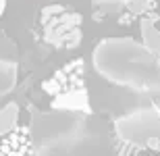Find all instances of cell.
<instances>
[{
	"label": "cell",
	"mask_w": 160,
	"mask_h": 156,
	"mask_svg": "<svg viewBox=\"0 0 160 156\" xmlns=\"http://www.w3.org/2000/svg\"><path fill=\"white\" fill-rule=\"evenodd\" d=\"M0 156H31V139L27 127H17L0 142Z\"/></svg>",
	"instance_id": "cell-1"
},
{
	"label": "cell",
	"mask_w": 160,
	"mask_h": 156,
	"mask_svg": "<svg viewBox=\"0 0 160 156\" xmlns=\"http://www.w3.org/2000/svg\"><path fill=\"white\" fill-rule=\"evenodd\" d=\"M129 156H150V154H146V152H137L135 154V152H133V154H129Z\"/></svg>",
	"instance_id": "cell-2"
}]
</instances>
